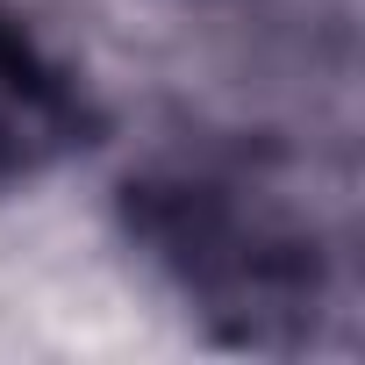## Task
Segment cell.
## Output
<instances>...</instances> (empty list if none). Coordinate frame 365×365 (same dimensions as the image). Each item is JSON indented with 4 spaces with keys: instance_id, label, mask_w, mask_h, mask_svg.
Here are the masks:
<instances>
[{
    "instance_id": "cell-2",
    "label": "cell",
    "mask_w": 365,
    "mask_h": 365,
    "mask_svg": "<svg viewBox=\"0 0 365 365\" xmlns=\"http://www.w3.org/2000/svg\"><path fill=\"white\" fill-rule=\"evenodd\" d=\"M93 129H101V115H93L86 86L15 15H0V187L65 165L72 150L93 143Z\"/></svg>"
},
{
    "instance_id": "cell-1",
    "label": "cell",
    "mask_w": 365,
    "mask_h": 365,
    "mask_svg": "<svg viewBox=\"0 0 365 365\" xmlns=\"http://www.w3.org/2000/svg\"><path fill=\"white\" fill-rule=\"evenodd\" d=\"M129 230L230 344H308L322 315V251L315 230L294 222L265 187L208 165H172L129 179Z\"/></svg>"
}]
</instances>
